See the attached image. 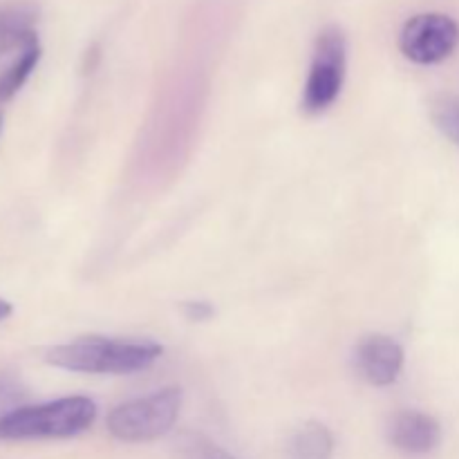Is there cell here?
<instances>
[{
	"mask_svg": "<svg viewBox=\"0 0 459 459\" xmlns=\"http://www.w3.org/2000/svg\"><path fill=\"white\" fill-rule=\"evenodd\" d=\"M161 354L164 348L155 341L90 334L48 350L45 361L54 368L81 375H133L148 370Z\"/></svg>",
	"mask_w": 459,
	"mask_h": 459,
	"instance_id": "6da1fadb",
	"label": "cell"
},
{
	"mask_svg": "<svg viewBox=\"0 0 459 459\" xmlns=\"http://www.w3.org/2000/svg\"><path fill=\"white\" fill-rule=\"evenodd\" d=\"M97 421V403L88 397H63L21 406L0 420V439H67L85 433Z\"/></svg>",
	"mask_w": 459,
	"mask_h": 459,
	"instance_id": "7a4b0ae2",
	"label": "cell"
},
{
	"mask_svg": "<svg viewBox=\"0 0 459 459\" xmlns=\"http://www.w3.org/2000/svg\"><path fill=\"white\" fill-rule=\"evenodd\" d=\"M182 411V390L170 385L148 397L133 399L112 408L108 415V433L126 444L155 442L170 433Z\"/></svg>",
	"mask_w": 459,
	"mask_h": 459,
	"instance_id": "3957f363",
	"label": "cell"
},
{
	"mask_svg": "<svg viewBox=\"0 0 459 459\" xmlns=\"http://www.w3.org/2000/svg\"><path fill=\"white\" fill-rule=\"evenodd\" d=\"M348 72V40L341 27H325L314 43L309 74L303 90L305 115H321L339 99Z\"/></svg>",
	"mask_w": 459,
	"mask_h": 459,
	"instance_id": "277c9868",
	"label": "cell"
},
{
	"mask_svg": "<svg viewBox=\"0 0 459 459\" xmlns=\"http://www.w3.org/2000/svg\"><path fill=\"white\" fill-rule=\"evenodd\" d=\"M459 22L448 13L426 12L408 18L399 34V49L417 65H437L455 54Z\"/></svg>",
	"mask_w": 459,
	"mask_h": 459,
	"instance_id": "5b68a950",
	"label": "cell"
},
{
	"mask_svg": "<svg viewBox=\"0 0 459 459\" xmlns=\"http://www.w3.org/2000/svg\"><path fill=\"white\" fill-rule=\"evenodd\" d=\"M359 377L377 388L393 385L403 370V348L385 334H370L361 339L354 352Z\"/></svg>",
	"mask_w": 459,
	"mask_h": 459,
	"instance_id": "8992f818",
	"label": "cell"
},
{
	"mask_svg": "<svg viewBox=\"0 0 459 459\" xmlns=\"http://www.w3.org/2000/svg\"><path fill=\"white\" fill-rule=\"evenodd\" d=\"M388 439L408 455H429L442 442V426L429 412L402 411L390 421Z\"/></svg>",
	"mask_w": 459,
	"mask_h": 459,
	"instance_id": "52a82bcc",
	"label": "cell"
},
{
	"mask_svg": "<svg viewBox=\"0 0 459 459\" xmlns=\"http://www.w3.org/2000/svg\"><path fill=\"white\" fill-rule=\"evenodd\" d=\"M290 455L291 459H332L334 435L321 421H307L291 439Z\"/></svg>",
	"mask_w": 459,
	"mask_h": 459,
	"instance_id": "ba28073f",
	"label": "cell"
},
{
	"mask_svg": "<svg viewBox=\"0 0 459 459\" xmlns=\"http://www.w3.org/2000/svg\"><path fill=\"white\" fill-rule=\"evenodd\" d=\"M40 61V45L39 40L31 39L25 48H21L16 61L9 65V70L0 76V106H4L7 101H12L16 97L18 90L27 83V79L31 76V72L36 70Z\"/></svg>",
	"mask_w": 459,
	"mask_h": 459,
	"instance_id": "9c48e42d",
	"label": "cell"
},
{
	"mask_svg": "<svg viewBox=\"0 0 459 459\" xmlns=\"http://www.w3.org/2000/svg\"><path fill=\"white\" fill-rule=\"evenodd\" d=\"M430 119L444 137L459 148V99L453 94H439L430 103Z\"/></svg>",
	"mask_w": 459,
	"mask_h": 459,
	"instance_id": "30bf717a",
	"label": "cell"
},
{
	"mask_svg": "<svg viewBox=\"0 0 459 459\" xmlns=\"http://www.w3.org/2000/svg\"><path fill=\"white\" fill-rule=\"evenodd\" d=\"M184 459H236L231 453L224 451L215 442L206 439L204 435L188 433L182 442Z\"/></svg>",
	"mask_w": 459,
	"mask_h": 459,
	"instance_id": "8fae6325",
	"label": "cell"
},
{
	"mask_svg": "<svg viewBox=\"0 0 459 459\" xmlns=\"http://www.w3.org/2000/svg\"><path fill=\"white\" fill-rule=\"evenodd\" d=\"M25 397L27 388L22 385V381L18 377L0 372V420L12 411H16V408H21Z\"/></svg>",
	"mask_w": 459,
	"mask_h": 459,
	"instance_id": "7c38bea8",
	"label": "cell"
},
{
	"mask_svg": "<svg viewBox=\"0 0 459 459\" xmlns=\"http://www.w3.org/2000/svg\"><path fill=\"white\" fill-rule=\"evenodd\" d=\"M182 314L193 323H204L209 321L215 314L213 305L206 303V300H188V303L182 305Z\"/></svg>",
	"mask_w": 459,
	"mask_h": 459,
	"instance_id": "4fadbf2b",
	"label": "cell"
},
{
	"mask_svg": "<svg viewBox=\"0 0 459 459\" xmlns=\"http://www.w3.org/2000/svg\"><path fill=\"white\" fill-rule=\"evenodd\" d=\"M12 312H13L12 303H9V300H4V299H0V323L7 321V318L12 316Z\"/></svg>",
	"mask_w": 459,
	"mask_h": 459,
	"instance_id": "5bb4252c",
	"label": "cell"
},
{
	"mask_svg": "<svg viewBox=\"0 0 459 459\" xmlns=\"http://www.w3.org/2000/svg\"><path fill=\"white\" fill-rule=\"evenodd\" d=\"M0 134H3V115H0Z\"/></svg>",
	"mask_w": 459,
	"mask_h": 459,
	"instance_id": "9a60e30c",
	"label": "cell"
}]
</instances>
